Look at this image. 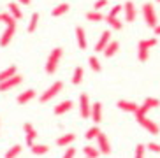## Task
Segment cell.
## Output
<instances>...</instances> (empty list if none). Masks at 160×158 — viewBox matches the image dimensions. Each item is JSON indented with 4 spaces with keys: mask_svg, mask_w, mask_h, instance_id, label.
Returning a JSON list of instances; mask_svg holds the SVG:
<instances>
[{
    "mask_svg": "<svg viewBox=\"0 0 160 158\" xmlns=\"http://www.w3.org/2000/svg\"><path fill=\"white\" fill-rule=\"evenodd\" d=\"M62 55H63V49H62V47H55V49L49 53V58H48V62H46V72L48 74H55Z\"/></svg>",
    "mask_w": 160,
    "mask_h": 158,
    "instance_id": "obj_1",
    "label": "cell"
},
{
    "mask_svg": "<svg viewBox=\"0 0 160 158\" xmlns=\"http://www.w3.org/2000/svg\"><path fill=\"white\" fill-rule=\"evenodd\" d=\"M158 106H160V100H158V98H153V97L144 98V102L139 106V111L136 112V116H137V118L146 116V114H148L151 109H155V107H158Z\"/></svg>",
    "mask_w": 160,
    "mask_h": 158,
    "instance_id": "obj_2",
    "label": "cell"
},
{
    "mask_svg": "<svg viewBox=\"0 0 160 158\" xmlns=\"http://www.w3.org/2000/svg\"><path fill=\"white\" fill-rule=\"evenodd\" d=\"M62 90H63V83H62V81H57V83H53L51 86L39 97V100H41V102H48V100H51L53 97H57Z\"/></svg>",
    "mask_w": 160,
    "mask_h": 158,
    "instance_id": "obj_3",
    "label": "cell"
},
{
    "mask_svg": "<svg viewBox=\"0 0 160 158\" xmlns=\"http://www.w3.org/2000/svg\"><path fill=\"white\" fill-rule=\"evenodd\" d=\"M142 14H144V19H146V25L151 28H155L157 25V14H155V9H153V4H144L142 5Z\"/></svg>",
    "mask_w": 160,
    "mask_h": 158,
    "instance_id": "obj_4",
    "label": "cell"
},
{
    "mask_svg": "<svg viewBox=\"0 0 160 158\" xmlns=\"http://www.w3.org/2000/svg\"><path fill=\"white\" fill-rule=\"evenodd\" d=\"M79 112L85 120H90V118H92V102H90L88 95H85V93L79 97Z\"/></svg>",
    "mask_w": 160,
    "mask_h": 158,
    "instance_id": "obj_5",
    "label": "cell"
},
{
    "mask_svg": "<svg viewBox=\"0 0 160 158\" xmlns=\"http://www.w3.org/2000/svg\"><path fill=\"white\" fill-rule=\"evenodd\" d=\"M137 121H139V125L142 126V128H146V130L150 132L151 135H157L160 132V125H157L155 121H151L148 116H141L137 118Z\"/></svg>",
    "mask_w": 160,
    "mask_h": 158,
    "instance_id": "obj_6",
    "label": "cell"
},
{
    "mask_svg": "<svg viewBox=\"0 0 160 158\" xmlns=\"http://www.w3.org/2000/svg\"><path fill=\"white\" fill-rule=\"evenodd\" d=\"M21 83H23V77L16 74L14 77H11V79H7V81H4V83H0V91H7V90H12V88H16L18 84H21Z\"/></svg>",
    "mask_w": 160,
    "mask_h": 158,
    "instance_id": "obj_7",
    "label": "cell"
},
{
    "mask_svg": "<svg viewBox=\"0 0 160 158\" xmlns=\"http://www.w3.org/2000/svg\"><path fill=\"white\" fill-rule=\"evenodd\" d=\"M97 142H99L100 155H109L111 153V144H109V141H108V137H106L104 132H100V134L97 135Z\"/></svg>",
    "mask_w": 160,
    "mask_h": 158,
    "instance_id": "obj_8",
    "label": "cell"
},
{
    "mask_svg": "<svg viewBox=\"0 0 160 158\" xmlns=\"http://www.w3.org/2000/svg\"><path fill=\"white\" fill-rule=\"evenodd\" d=\"M109 42H111V32H109V30H104L102 35H100V39H99V42L95 44V51H97V53H102Z\"/></svg>",
    "mask_w": 160,
    "mask_h": 158,
    "instance_id": "obj_9",
    "label": "cell"
},
{
    "mask_svg": "<svg viewBox=\"0 0 160 158\" xmlns=\"http://www.w3.org/2000/svg\"><path fill=\"white\" fill-rule=\"evenodd\" d=\"M137 56H139V62H141V63H146V62H148V56H150V46H148V42H146V41L139 42Z\"/></svg>",
    "mask_w": 160,
    "mask_h": 158,
    "instance_id": "obj_10",
    "label": "cell"
},
{
    "mask_svg": "<svg viewBox=\"0 0 160 158\" xmlns=\"http://www.w3.org/2000/svg\"><path fill=\"white\" fill-rule=\"evenodd\" d=\"M118 107L125 112H132V114H136L139 111V106L136 102H132V100H118Z\"/></svg>",
    "mask_w": 160,
    "mask_h": 158,
    "instance_id": "obj_11",
    "label": "cell"
},
{
    "mask_svg": "<svg viewBox=\"0 0 160 158\" xmlns=\"http://www.w3.org/2000/svg\"><path fill=\"white\" fill-rule=\"evenodd\" d=\"M92 121H93L95 125H99L100 121H102V106H100V102L92 104Z\"/></svg>",
    "mask_w": 160,
    "mask_h": 158,
    "instance_id": "obj_12",
    "label": "cell"
},
{
    "mask_svg": "<svg viewBox=\"0 0 160 158\" xmlns=\"http://www.w3.org/2000/svg\"><path fill=\"white\" fill-rule=\"evenodd\" d=\"M72 106H74V102H72V100H63V102H60L57 107H55V111H53V112H55L57 116H62V114H65V112L71 111Z\"/></svg>",
    "mask_w": 160,
    "mask_h": 158,
    "instance_id": "obj_13",
    "label": "cell"
},
{
    "mask_svg": "<svg viewBox=\"0 0 160 158\" xmlns=\"http://www.w3.org/2000/svg\"><path fill=\"white\" fill-rule=\"evenodd\" d=\"M14 30H16V25L7 27V30L4 32V35H2V39H0V47H5L11 42V39H12V35H14Z\"/></svg>",
    "mask_w": 160,
    "mask_h": 158,
    "instance_id": "obj_14",
    "label": "cell"
},
{
    "mask_svg": "<svg viewBox=\"0 0 160 158\" xmlns=\"http://www.w3.org/2000/svg\"><path fill=\"white\" fill-rule=\"evenodd\" d=\"M118 49H120V42L118 41H111L108 44V46H106V49H104V56H106V58H111V56H114L118 53Z\"/></svg>",
    "mask_w": 160,
    "mask_h": 158,
    "instance_id": "obj_15",
    "label": "cell"
},
{
    "mask_svg": "<svg viewBox=\"0 0 160 158\" xmlns=\"http://www.w3.org/2000/svg\"><path fill=\"white\" fill-rule=\"evenodd\" d=\"M32 98H35V90H32V88H30V90H27V91H23L21 95H18V98H16V102L23 106V104H28L30 100H32Z\"/></svg>",
    "mask_w": 160,
    "mask_h": 158,
    "instance_id": "obj_16",
    "label": "cell"
},
{
    "mask_svg": "<svg viewBox=\"0 0 160 158\" xmlns=\"http://www.w3.org/2000/svg\"><path fill=\"white\" fill-rule=\"evenodd\" d=\"M74 141H76V135H74V134L60 135V137L57 139V146H60V148H65V146H71Z\"/></svg>",
    "mask_w": 160,
    "mask_h": 158,
    "instance_id": "obj_17",
    "label": "cell"
},
{
    "mask_svg": "<svg viewBox=\"0 0 160 158\" xmlns=\"http://www.w3.org/2000/svg\"><path fill=\"white\" fill-rule=\"evenodd\" d=\"M123 11H125V19H127V21H134V19H136V7H134V2L128 0L127 4L123 5Z\"/></svg>",
    "mask_w": 160,
    "mask_h": 158,
    "instance_id": "obj_18",
    "label": "cell"
},
{
    "mask_svg": "<svg viewBox=\"0 0 160 158\" xmlns=\"http://www.w3.org/2000/svg\"><path fill=\"white\" fill-rule=\"evenodd\" d=\"M16 72H18V69H16V65H9L7 69H4L2 72H0V83H4V81H7V79L14 77Z\"/></svg>",
    "mask_w": 160,
    "mask_h": 158,
    "instance_id": "obj_19",
    "label": "cell"
},
{
    "mask_svg": "<svg viewBox=\"0 0 160 158\" xmlns=\"http://www.w3.org/2000/svg\"><path fill=\"white\" fill-rule=\"evenodd\" d=\"M7 12L12 14V18H14V19H21V18H23V11L19 9L18 2H11L9 7H7Z\"/></svg>",
    "mask_w": 160,
    "mask_h": 158,
    "instance_id": "obj_20",
    "label": "cell"
},
{
    "mask_svg": "<svg viewBox=\"0 0 160 158\" xmlns=\"http://www.w3.org/2000/svg\"><path fill=\"white\" fill-rule=\"evenodd\" d=\"M76 39H78V46L81 49H86V35H85V28L83 27L76 28Z\"/></svg>",
    "mask_w": 160,
    "mask_h": 158,
    "instance_id": "obj_21",
    "label": "cell"
},
{
    "mask_svg": "<svg viewBox=\"0 0 160 158\" xmlns=\"http://www.w3.org/2000/svg\"><path fill=\"white\" fill-rule=\"evenodd\" d=\"M86 19L92 21V23H100V21L106 19V16H104L100 11H88V12H86Z\"/></svg>",
    "mask_w": 160,
    "mask_h": 158,
    "instance_id": "obj_22",
    "label": "cell"
},
{
    "mask_svg": "<svg viewBox=\"0 0 160 158\" xmlns=\"http://www.w3.org/2000/svg\"><path fill=\"white\" fill-rule=\"evenodd\" d=\"M88 63H90V69L93 70V72H102V65H100V62L97 60V56H90L88 58Z\"/></svg>",
    "mask_w": 160,
    "mask_h": 158,
    "instance_id": "obj_23",
    "label": "cell"
},
{
    "mask_svg": "<svg viewBox=\"0 0 160 158\" xmlns=\"http://www.w3.org/2000/svg\"><path fill=\"white\" fill-rule=\"evenodd\" d=\"M65 12H69V4H60L51 11V16L58 18V16H62V14H65Z\"/></svg>",
    "mask_w": 160,
    "mask_h": 158,
    "instance_id": "obj_24",
    "label": "cell"
},
{
    "mask_svg": "<svg viewBox=\"0 0 160 158\" xmlns=\"http://www.w3.org/2000/svg\"><path fill=\"white\" fill-rule=\"evenodd\" d=\"M48 151H49V148H48L46 144H33V146H32V153L35 155V156H41V155H46Z\"/></svg>",
    "mask_w": 160,
    "mask_h": 158,
    "instance_id": "obj_25",
    "label": "cell"
},
{
    "mask_svg": "<svg viewBox=\"0 0 160 158\" xmlns=\"http://www.w3.org/2000/svg\"><path fill=\"white\" fill-rule=\"evenodd\" d=\"M100 134V128H99V125H93L92 128H88L86 130V134H85V139H88V141H92V139H97V135Z\"/></svg>",
    "mask_w": 160,
    "mask_h": 158,
    "instance_id": "obj_26",
    "label": "cell"
},
{
    "mask_svg": "<svg viewBox=\"0 0 160 158\" xmlns=\"http://www.w3.org/2000/svg\"><path fill=\"white\" fill-rule=\"evenodd\" d=\"M83 151H85V156L86 158H97L100 155L99 148H92V146H85V148H83Z\"/></svg>",
    "mask_w": 160,
    "mask_h": 158,
    "instance_id": "obj_27",
    "label": "cell"
},
{
    "mask_svg": "<svg viewBox=\"0 0 160 158\" xmlns=\"http://www.w3.org/2000/svg\"><path fill=\"white\" fill-rule=\"evenodd\" d=\"M81 81H83V67H76L72 74V84H81Z\"/></svg>",
    "mask_w": 160,
    "mask_h": 158,
    "instance_id": "obj_28",
    "label": "cell"
},
{
    "mask_svg": "<svg viewBox=\"0 0 160 158\" xmlns=\"http://www.w3.org/2000/svg\"><path fill=\"white\" fill-rule=\"evenodd\" d=\"M106 21L109 23V27L113 28V30H122L123 28V23L118 18H108V16H106Z\"/></svg>",
    "mask_w": 160,
    "mask_h": 158,
    "instance_id": "obj_29",
    "label": "cell"
},
{
    "mask_svg": "<svg viewBox=\"0 0 160 158\" xmlns=\"http://www.w3.org/2000/svg\"><path fill=\"white\" fill-rule=\"evenodd\" d=\"M19 153H21V144H14L11 149H7V153H5V158H16Z\"/></svg>",
    "mask_w": 160,
    "mask_h": 158,
    "instance_id": "obj_30",
    "label": "cell"
},
{
    "mask_svg": "<svg viewBox=\"0 0 160 158\" xmlns=\"http://www.w3.org/2000/svg\"><path fill=\"white\" fill-rule=\"evenodd\" d=\"M37 23H39V12H33L32 18H30V25H28V33H32L35 28H37Z\"/></svg>",
    "mask_w": 160,
    "mask_h": 158,
    "instance_id": "obj_31",
    "label": "cell"
},
{
    "mask_svg": "<svg viewBox=\"0 0 160 158\" xmlns=\"http://www.w3.org/2000/svg\"><path fill=\"white\" fill-rule=\"evenodd\" d=\"M2 21H4L7 27H11V25H16V19L12 18V14H11V12H2Z\"/></svg>",
    "mask_w": 160,
    "mask_h": 158,
    "instance_id": "obj_32",
    "label": "cell"
},
{
    "mask_svg": "<svg viewBox=\"0 0 160 158\" xmlns=\"http://www.w3.org/2000/svg\"><path fill=\"white\" fill-rule=\"evenodd\" d=\"M35 139H37V132L35 130H30V132H27V144L32 148L33 144H35Z\"/></svg>",
    "mask_w": 160,
    "mask_h": 158,
    "instance_id": "obj_33",
    "label": "cell"
},
{
    "mask_svg": "<svg viewBox=\"0 0 160 158\" xmlns=\"http://www.w3.org/2000/svg\"><path fill=\"white\" fill-rule=\"evenodd\" d=\"M122 11H123V5H120V4L114 5L113 9H111V12L108 14V18H116V16H118L120 12H122Z\"/></svg>",
    "mask_w": 160,
    "mask_h": 158,
    "instance_id": "obj_34",
    "label": "cell"
},
{
    "mask_svg": "<svg viewBox=\"0 0 160 158\" xmlns=\"http://www.w3.org/2000/svg\"><path fill=\"white\" fill-rule=\"evenodd\" d=\"M146 149L151 151V153H160V144L158 142H148V144H146Z\"/></svg>",
    "mask_w": 160,
    "mask_h": 158,
    "instance_id": "obj_35",
    "label": "cell"
},
{
    "mask_svg": "<svg viewBox=\"0 0 160 158\" xmlns=\"http://www.w3.org/2000/svg\"><path fill=\"white\" fill-rule=\"evenodd\" d=\"M144 149H146L144 144H139L136 148V155H134V158H144Z\"/></svg>",
    "mask_w": 160,
    "mask_h": 158,
    "instance_id": "obj_36",
    "label": "cell"
},
{
    "mask_svg": "<svg viewBox=\"0 0 160 158\" xmlns=\"http://www.w3.org/2000/svg\"><path fill=\"white\" fill-rule=\"evenodd\" d=\"M74 156H76V148L74 146H69V148L65 149V153H63L62 158H74Z\"/></svg>",
    "mask_w": 160,
    "mask_h": 158,
    "instance_id": "obj_37",
    "label": "cell"
},
{
    "mask_svg": "<svg viewBox=\"0 0 160 158\" xmlns=\"http://www.w3.org/2000/svg\"><path fill=\"white\" fill-rule=\"evenodd\" d=\"M106 5H108V0H97L95 5H93V11H100V9H104Z\"/></svg>",
    "mask_w": 160,
    "mask_h": 158,
    "instance_id": "obj_38",
    "label": "cell"
},
{
    "mask_svg": "<svg viewBox=\"0 0 160 158\" xmlns=\"http://www.w3.org/2000/svg\"><path fill=\"white\" fill-rule=\"evenodd\" d=\"M23 128H25V132L33 130V126H32V123H30V121H27V123H25V125H23Z\"/></svg>",
    "mask_w": 160,
    "mask_h": 158,
    "instance_id": "obj_39",
    "label": "cell"
},
{
    "mask_svg": "<svg viewBox=\"0 0 160 158\" xmlns=\"http://www.w3.org/2000/svg\"><path fill=\"white\" fill-rule=\"evenodd\" d=\"M16 2H18V4H21V5H30V2H32V0H16Z\"/></svg>",
    "mask_w": 160,
    "mask_h": 158,
    "instance_id": "obj_40",
    "label": "cell"
},
{
    "mask_svg": "<svg viewBox=\"0 0 160 158\" xmlns=\"http://www.w3.org/2000/svg\"><path fill=\"white\" fill-rule=\"evenodd\" d=\"M146 42H148V46H150V47H153L157 44V39H150V41H146Z\"/></svg>",
    "mask_w": 160,
    "mask_h": 158,
    "instance_id": "obj_41",
    "label": "cell"
},
{
    "mask_svg": "<svg viewBox=\"0 0 160 158\" xmlns=\"http://www.w3.org/2000/svg\"><path fill=\"white\" fill-rule=\"evenodd\" d=\"M153 32H155V35H160V25H157V27L153 28Z\"/></svg>",
    "mask_w": 160,
    "mask_h": 158,
    "instance_id": "obj_42",
    "label": "cell"
},
{
    "mask_svg": "<svg viewBox=\"0 0 160 158\" xmlns=\"http://www.w3.org/2000/svg\"><path fill=\"white\" fill-rule=\"evenodd\" d=\"M0 21H2V12H0Z\"/></svg>",
    "mask_w": 160,
    "mask_h": 158,
    "instance_id": "obj_43",
    "label": "cell"
},
{
    "mask_svg": "<svg viewBox=\"0 0 160 158\" xmlns=\"http://www.w3.org/2000/svg\"><path fill=\"white\" fill-rule=\"evenodd\" d=\"M157 2H160V0H157Z\"/></svg>",
    "mask_w": 160,
    "mask_h": 158,
    "instance_id": "obj_44",
    "label": "cell"
}]
</instances>
